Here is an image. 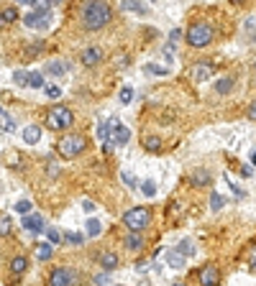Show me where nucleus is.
Instances as JSON below:
<instances>
[{"label": "nucleus", "instance_id": "864d4df0", "mask_svg": "<svg viewBox=\"0 0 256 286\" xmlns=\"http://www.w3.org/2000/svg\"><path fill=\"white\" fill-rule=\"evenodd\" d=\"M172 286H187V284H182V281H177V284H172Z\"/></svg>", "mask_w": 256, "mask_h": 286}, {"label": "nucleus", "instance_id": "5fc2aeb1", "mask_svg": "<svg viewBox=\"0 0 256 286\" xmlns=\"http://www.w3.org/2000/svg\"><path fill=\"white\" fill-rule=\"evenodd\" d=\"M115 286H120V284H115Z\"/></svg>", "mask_w": 256, "mask_h": 286}, {"label": "nucleus", "instance_id": "e433bc0d", "mask_svg": "<svg viewBox=\"0 0 256 286\" xmlns=\"http://www.w3.org/2000/svg\"><path fill=\"white\" fill-rule=\"evenodd\" d=\"M3 16H5V23L16 21L18 18V8H3Z\"/></svg>", "mask_w": 256, "mask_h": 286}, {"label": "nucleus", "instance_id": "de8ad7c7", "mask_svg": "<svg viewBox=\"0 0 256 286\" xmlns=\"http://www.w3.org/2000/svg\"><path fill=\"white\" fill-rule=\"evenodd\" d=\"M82 207H85V212H93V209H95V204L90 202V200H85V202H82Z\"/></svg>", "mask_w": 256, "mask_h": 286}, {"label": "nucleus", "instance_id": "393cba45", "mask_svg": "<svg viewBox=\"0 0 256 286\" xmlns=\"http://www.w3.org/2000/svg\"><path fill=\"white\" fill-rule=\"evenodd\" d=\"M85 228H87V235H90V238H100V233H102V225H100L98 220H87Z\"/></svg>", "mask_w": 256, "mask_h": 286}, {"label": "nucleus", "instance_id": "09e8293b", "mask_svg": "<svg viewBox=\"0 0 256 286\" xmlns=\"http://www.w3.org/2000/svg\"><path fill=\"white\" fill-rule=\"evenodd\" d=\"M146 266H149V261H144V258L136 263V268H139V271H146Z\"/></svg>", "mask_w": 256, "mask_h": 286}, {"label": "nucleus", "instance_id": "dca6fc26", "mask_svg": "<svg viewBox=\"0 0 256 286\" xmlns=\"http://www.w3.org/2000/svg\"><path fill=\"white\" fill-rule=\"evenodd\" d=\"M13 130H16V120L0 108V133H13Z\"/></svg>", "mask_w": 256, "mask_h": 286}, {"label": "nucleus", "instance_id": "4c0bfd02", "mask_svg": "<svg viewBox=\"0 0 256 286\" xmlns=\"http://www.w3.org/2000/svg\"><path fill=\"white\" fill-rule=\"evenodd\" d=\"M210 207H213V209H220V207H223V197H220L218 192L210 194Z\"/></svg>", "mask_w": 256, "mask_h": 286}, {"label": "nucleus", "instance_id": "412c9836", "mask_svg": "<svg viewBox=\"0 0 256 286\" xmlns=\"http://www.w3.org/2000/svg\"><path fill=\"white\" fill-rule=\"evenodd\" d=\"M231 89H233V80H231V77H223V80L215 82V92H218V95H228Z\"/></svg>", "mask_w": 256, "mask_h": 286}, {"label": "nucleus", "instance_id": "aec40b11", "mask_svg": "<svg viewBox=\"0 0 256 286\" xmlns=\"http://www.w3.org/2000/svg\"><path fill=\"white\" fill-rule=\"evenodd\" d=\"M10 233H13V220H10V215L0 212V238H5V235H10Z\"/></svg>", "mask_w": 256, "mask_h": 286}, {"label": "nucleus", "instance_id": "7ed1b4c3", "mask_svg": "<svg viewBox=\"0 0 256 286\" xmlns=\"http://www.w3.org/2000/svg\"><path fill=\"white\" fill-rule=\"evenodd\" d=\"M87 148V138L82 133H69V135H64L62 141L56 143V151H59V156H64V159H74V156H80L82 151Z\"/></svg>", "mask_w": 256, "mask_h": 286}, {"label": "nucleus", "instance_id": "a18cd8bd", "mask_svg": "<svg viewBox=\"0 0 256 286\" xmlns=\"http://www.w3.org/2000/svg\"><path fill=\"white\" fill-rule=\"evenodd\" d=\"M113 148H115V143H113V141H105V143H102V151H105V154H110Z\"/></svg>", "mask_w": 256, "mask_h": 286}, {"label": "nucleus", "instance_id": "a878e982", "mask_svg": "<svg viewBox=\"0 0 256 286\" xmlns=\"http://www.w3.org/2000/svg\"><path fill=\"white\" fill-rule=\"evenodd\" d=\"M177 253L182 255V258H187V255H192L195 253V248H192V240L190 238H185L182 243H179V248H177Z\"/></svg>", "mask_w": 256, "mask_h": 286}, {"label": "nucleus", "instance_id": "1a4fd4ad", "mask_svg": "<svg viewBox=\"0 0 256 286\" xmlns=\"http://www.w3.org/2000/svg\"><path fill=\"white\" fill-rule=\"evenodd\" d=\"M23 228H26L28 233H34V235H36V233H41V230H47V228H44V217H41V215H36V212L23 217Z\"/></svg>", "mask_w": 256, "mask_h": 286}, {"label": "nucleus", "instance_id": "a211bd4d", "mask_svg": "<svg viewBox=\"0 0 256 286\" xmlns=\"http://www.w3.org/2000/svg\"><path fill=\"white\" fill-rule=\"evenodd\" d=\"M47 72L51 74V77H62V74L69 72V64L67 62H51V64H47Z\"/></svg>", "mask_w": 256, "mask_h": 286}, {"label": "nucleus", "instance_id": "58836bf2", "mask_svg": "<svg viewBox=\"0 0 256 286\" xmlns=\"http://www.w3.org/2000/svg\"><path fill=\"white\" fill-rule=\"evenodd\" d=\"M98 286H110V274H108V271H105V274H100V276H95L93 279Z\"/></svg>", "mask_w": 256, "mask_h": 286}, {"label": "nucleus", "instance_id": "ddd939ff", "mask_svg": "<svg viewBox=\"0 0 256 286\" xmlns=\"http://www.w3.org/2000/svg\"><path fill=\"white\" fill-rule=\"evenodd\" d=\"M123 245H126L128 250H133V253H139V250L144 248V238H141L139 233H131V235L123 238Z\"/></svg>", "mask_w": 256, "mask_h": 286}, {"label": "nucleus", "instance_id": "5701e85b", "mask_svg": "<svg viewBox=\"0 0 256 286\" xmlns=\"http://www.w3.org/2000/svg\"><path fill=\"white\" fill-rule=\"evenodd\" d=\"M144 148H146V151H159V148H161V138H159V135H146V138H144Z\"/></svg>", "mask_w": 256, "mask_h": 286}, {"label": "nucleus", "instance_id": "a19ab883", "mask_svg": "<svg viewBox=\"0 0 256 286\" xmlns=\"http://www.w3.org/2000/svg\"><path fill=\"white\" fill-rule=\"evenodd\" d=\"M249 266H251V271H256V245L249 250Z\"/></svg>", "mask_w": 256, "mask_h": 286}, {"label": "nucleus", "instance_id": "4be33fe9", "mask_svg": "<svg viewBox=\"0 0 256 286\" xmlns=\"http://www.w3.org/2000/svg\"><path fill=\"white\" fill-rule=\"evenodd\" d=\"M207 182H210V174H207L205 169H198V171L192 174V184H195V187H205Z\"/></svg>", "mask_w": 256, "mask_h": 286}, {"label": "nucleus", "instance_id": "2f4dec72", "mask_svg": "<svg viewBox=\"0 0 256 286\" xmlns=\"http://www.w3.org/2000/svg\"><path fill=\"white\" fill-rule=\"evenodd\" d=\"M44 92H47V97L49 100H59V97H62V89H59V87H44Z\"/></svg>", "mask_w": 256, "mask_h": 286}, {"label": "nucleus", "instance_id": "c756f323", "mask_svg": "<svg viewBox=\"0 0 256 286\" xmlns=\"http://www.w3.org/2000/svg\"><path fill=\"white\" fill-rule=\"evenodd\" d=\"M141 192L146 194V197H154V194H156V184L152 182V179H146V182L141 184Z\"/></svg>", "mask_w": 256, "mask_h": 286}, {"label": "nucleus", "instance_id": "20e7f679", "mask_svg": "<svg viewBox=\"0 0 256 286\" xmlns=\"http://www.w3.org/2000/svg\"><path fill=\"white\" fill-rule=\"evenodd\" d=\"M47 125L51 130H67L74 125V113L72 108H67V105H54L51 113L47 115Z\"/></svg>", "mask_w": 256, "mask_h": 286}, {"label": "nucleus", "instance_id": "603ef678", "mask_svg": "<svg viewBox=\"0 0 256 286\" xmlns=\"http://www.w3.org/2000/svg\"><path fill=\"white\" fill-rule=\"evenodd\" d=\"M251 163H254V166H256V151H251Z\"/></svg>", "mask_w": 256, "mask_h": 286}, {"label": "nucleus", "instance_id": "0eeeda50", "mask_svg": "<svg viewBox=\"0 0 256 286\" xmlns=\"http://www.w3.org/2000/svg\"><path fill=\"white\" fill-rule=\"evenodd\" d=\"M74 284H77V274H74L69 266L54 268L47 279V286H74Z\"/></svg>", "mask_w": 256, "mask_h": 286}, {"label": "nucleus", "instance_id": "3c124183", "mask_svg": "<svg viewBox=\"0 0 256 286\" xmlns=\"http://www.w3.org/2000/svg\"><path fill=\"white\" fill-rule=\"evenodd\" d=\"M5 26V16H3V10H0V28Z\"/></svg>", "mask_w": 256, "mask_h": 286}, {"label": "nucleus", "instance_id": "ea45409f", "mask_svg": "<svg viewBox=\"0 0 256 286\" xmlns=\"http://www.w3.org/2000/svg\"><path fill=\"white\" fill-rule=\"evenodd\" d=\"M64 238H67V240H69V243H74V245H80V243H82V240H85V238H82V235H80V233H67V235H64Z\"/></svg>", "mask_w": 256, "mask_h": 286}, {"label": "nucleus", "instance_id": "4468645a", "mask_svg": "<svg viewBox=\"0 0 256 286\" xmlns=\"http://www.w3.org/2000/svg\"><path fill=\"white\" fill-rule=\"evenodd\" d=\"M26 268H28V258H26V255H16V258L10 261L13 276H23V274H26Z\"/></svg>", "mask_w": 256, "mask_h": 286}, {"label": "nucleus", "instance_id": "b1692460", "mask_svg": "<svg viewBox=\"0 0 256 286\" xmlns=\"http://www.w3.org/2000/svg\"><path fill=\"white\" fill-rule=\"evenodd\" d=\"M167 263H169L172 268H182V266H185V258H182L177 250H169V253H167Z\"/></svg>", "mask_w": 256, "mask_h": 286}, {"label": "nucleus", "instance_id": "f3484780", "mask_svg": "<svg viewBox=\"0 0 256 286\" xmlns=\"http://www.w3.org/2000/svg\"><path fill=\"white\" fill-rule=\"evenodd\" d=\"M34 248H36V258H39V261H49L51 255H54V248H51V243H36Z\"/></svg>", "mask_w": 256, "mask_h": 286}, {"label": "nucleus", "instance_id": "72a5a7b5", "mask_svg": "<svg viewBox=\"0 0 256 286\" xmlns=\"http://www.w3.org/2000/svg\"><path fill=\"white\" fill-rule=\"evenodd\" d=\"M47 238H49V243H51V245H56L59 240H62V235H59L56 228H47Z\"/></svg>", "mask_w": 256, "mask_h": 286}, {"label": "nucleus", "instance_id": "2eb2a0df", "mask_svg": "<svg viewBox=\"0 0 256 286\" xmlns=\"http://www.w3.org/2000/svg\"><path fill=\"white\" fill-rule=\"evenodd\" d=\"M110 133H113V138H110V141H113L115 146H123V143L131 138V133H128V128H126V125H115Z\"/></svg>", "mask_w": 256, "mask_h": 286}, {"label": "nucleus", "instance_id": "9b49d317", "mask_svg": "<svg viewBox=\"0 0 256 286\" xmlns=\"http://www.w3.org/2000/svg\"><path fill=\"white\" fill-rule=\"evenodd\" d=\"M100 266H102V271H115L118 268V255L113 253V250H105V253H100Z\"/></svg>", "mask_w": 256, "mask_h": 286}, {"label": "nucleus", "instance_id": "c03bdc74", "mask_svg": "<svg viewBox=\"0 0 256 286\" xmlns=\"http://www.w3.org/2000/svg\"><path fill=\"white\" fill-rule=\"evenodd\" d=\"M146 72H154V74H167V69H164V67H146Z\"/></svg>", "mask_w": 256, "mask_h": 286}, {"label": "nucleus", "instance_id": "7c9ffc66", "mask_svg": "<svg viewBox=\"0 0 256 286\" xmlns=\"http://www.w3.org/2000/svg\"><path fill=\"white\" fill-rule=\"evenodd\" d=\"M120 179H123V182H126V184H128L131 189H133V187H139V179L133 176L131 171H120Z\"/></svg>", "mask_w": 256, "mask_h": 286}, {"label": "nucleus", "instance_id": "473e14b6", "mask_svg": "<svg viewBox=\"0 0 256 286\" xmlns=\"http://www.w3.org/2000/svg\"><path fill=\"white\" fill-rule=\"evenodd\" d=\"M98 138L105 143V141H110V128H108V123H102L100 128H98Z\"/></svg>", "mask_w": 256, "mask_h": 286}, {"label": "nucleus", "instance_id": "6ab92c4d", "mask_svg": "<svg viewBox=\"0 0 256 286\" xmlns=\"http://www.w3.org/2000/svg\"><path fill=\"white\" fill-rule=\"evenodd\" d=\"M39 138H41V128L39 125H28L23 130V141L26 143H39Z\"/></svg>", "mask_w": 256, "mask_h": 286}, {"label": "nucleus", "instance_id": "bb28decb", "mask_svg": "<svg viewBox=\"0 0 256 286\" xmlns=\"http://www.w3.org/2000/svg\"><path fill=\"white\" fill-rule=\"evenodd\" d=\"M41 51H44V41H34V46H26V51H23V56H26V59H28V56H31V59H34V56H39Z\"/></svg>", "mask_w": 256, "mask_h": 286}, {"label": "nucleus", "instance_id": "c85d7f7f", "mask_svg": "<svg viewBox=\"0 0 256 286\" xmlns=\"http://www.w3.org/2000/svg\"><path fill=\"white\" fill-rule=\"evenodd\" d=\"M28 87H44V77H41V72H28Z\"/></svg>", "mask_w": 256, "mask_h": 286}, {"label": "nucleus", "instance_id": "f8f14e48", "mask_svg": "<svg viewBox=\"0 0 256 286\" xmlns=\"http://www.w3.org/2000/svg\"><path fill=\"white\" fill-rule=\"evenodd\" d=\"M210 74H213V62H198L195 64V80L198 82H205Z\"/></svg>", "mask_w": 256, "mask_h": 286}, {"label": "nucleus", "instance_id": "f03ea898", "mask_svg": "<svg viewBox=\"0 0 256 286\" xmlns=\"http://www.w3.org/2000/svg\"><path fill=\"white\" fill-rule=\"evenodd\" d=\"M185 36H187V43L192 49H205L207 43L213 41L215 31H213V26H210L207 21H195V23H190Z\"/></svg>", "mask_w": 256, "mask_h": 286}, {"label": "nucleus", "instance_id": "49530a36", "mask_svg": "<svg viewBox=\"0 0 256 286\" xmlns=\"http://www.w3.org/2000/svg\"><path fill=\"white\" fill-rule=\"evenodd\" d=\"M249 118H251V120H256V100L249 105Z\"/></svg>", "mask_w": 256, "mask_h": 286}, {"label": "nucleus", "instance_id": "39448f33", "mask_svg": "<svg viewBox=\"0 0 256 286\" xmlns=\"http://www.w3.org/2000/svg\"><path fill=\"white\" fill-rule=\"evenodd\" d=\"M149 220H152L149 207H131L128 212H123V225L131 233H141L144 228H149Z\"/></svg>", "mask_w": 256, "mask_h": 286}, {"label": "nucleus", "instance_id": "423d86ee", "mask_svg": "<svg viewBox=\"0 0 256 286\" xmlns=\"http://www.w3.org/2000/svg\"><path fill=\"white\" fill-rule=\"evenodd\" d=\"M23 23H26L28 28H47V26L51 23V3H47V0H39V3L34 5V10L23 18Z\"/></svg>", "mask_w": 256, "mask_h": 286}, {"label": "nucleus", "instance_id": "9d476101", "mask_svg": "<svg viewBox=\"0 0 256 286\" xmlns=\"http://www.w3.org/2000/svg\"><path fill=\"white\" fill-rule=\"evenodd\" d=\"M82 64L85 67H95V64H100V59H102V51L98 49V46H90V49H85L82 51Z\"/></svg>", "mask_w": 256, "mask_h": 286}, {"label": "nucleus", "instance_id": "37998d69", "mask_svg": "<svg viewBox=\"0 0 256 286\" xmlns=\"http://www.w3.org/2000/svg\"><path fill=\"white\" fill-rule=\"evenodd\" d=\"M179 36H182V31H179V28H172V31H169V41H172V43H174Z\"/></svg>", "mask_w": 256, "mask_h": 286}, {"label": "nucleus", "instance_id": "8fccbe9b", "mask_svg": "<svg viewBox=\"0 0 256 286\" xmlns=\"http://www.w3.org/2000/svg\"><path fill=\"white\" fill-rule=\"evenodd\" d=\"M241 174H244V176H251V174H254V169H251V166H244V169H241Z\"/></svg>", "mask_w": 256, "mask_h": 286}, {"label": "nucleus", "instance_id": "c9c22d12", "mask_svg": "<svg viewBox=\"0 0 256 286\" xmlns=\"http://www.w3.org/2000/svg\"><path fill=\"white\" fill-rule=\"evenodd\" d=\"M31 202H28V200H21L18 204H16V212H21V215H28V212H31Z\"/></svg>", "mask_w": 256, "mask_h": 286}, {"label": "nucleus", "instance_id": "f257e3e1", "mask_svg": "<svg viewBox=\"0 0 256 286\" xmlns=\"http://www.w3.org/2000/svg\"><path fill=\"white\" fill-rule=\"evenodd\" d=\"M113 18V8L108 3H85L80 10V21L87 31H100Z\"/></svg>", "mask_w": 256, "mask_h": 286}, {"label": "nucleus", "instance_id": "6e6552de", "mask_svg": "<svg viewBox=\"0 0 256 286\" xmlns=\"http://www.w3.org/2000/svg\"><path fill=\"white\" fill-rule=\"evenodd\" d=\"M198 279H200V286H218L220 284V271H218L215 263H205L198 271Z\"/></svg>", "mask_w": 256, "mask_h": 286}, {"label": "nucleus", "instance_id": "f704fd0d", "mask_svg": "<svg viewBox=\"0 0 256 286\" xmlns=\"http://www.w3.org/2000/svg\"><path fill=\"white\" fill-rule=\"evenodd\" d=\"M131 100H133V87H123V89H120V102L128 105Z\"/></svg>", "mask_w": 256, "mask_h": 286}, {"label": "nucleus", "instance_id": "cd10ccee", "mask_svg": "<svg viewBox=\"0 0 256 286\" xmlns=\"http://www.w3.org/2000/svg\"><path fill=\"white\" fill-rule=\"evenodd\" d=\"M13 82H16L18 87H28V72L16 69V72H13Z\"/></svg>", "mask_w": 256, "mask_h": 286}, {"label": "nucleus", "instance_id": "79ce46f5", "mask_svg": "<svg viewBox=\"0 0 256 286\" xmlns=\"http://www.w3.org/2000/svg\"><path fill=\"white\" fill-rule=\"evenodd\" d=\"M123 8H126V10H139V13H144V5H136V3H131V0H126Z\"/></svg>", "mask_w": 256, "mask_h": 286}]
</instances>
